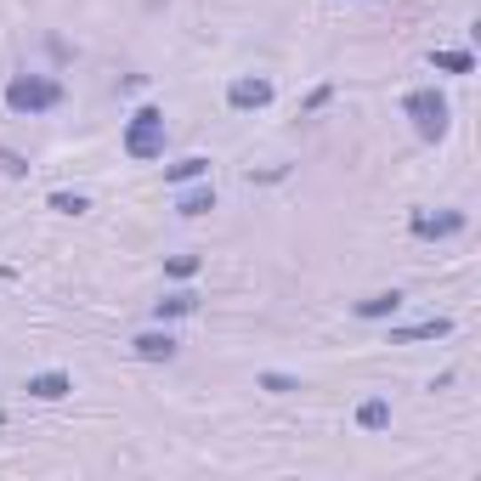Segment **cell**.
<instances>
[{
    "label": "cell",
    "mask_w": 481,
    "mask_h": 481,
    "mask_svg": "<svg viewBox=\"0 0 481 481\" xmlns=\"http://www.w3.org/2000/svg\"><path fill=\"white\" fill-rule=\"evenodd\" d=\"M408 232H413V238H459V232H464V210H442V215L419 210L408 221Z\"/></svg>",
    "instance_id": "5b68a950"
},
{
    "label": "cell",
    "mask_w": 481,
    "mask_h": 481,
    "mask_svg": "<svg viewBox=\"0 0 481 481\" xmlns=\"http://www.w3.org/2000/svg\"><path fill=\"white\" fill-rule=\"evenodd\" d=\"M430 68L437 74H476V57L470 52H430Z\"/></svg>",
    "instance_id": "5bb4252c"
},
{
    "label": "cell",
    "mask_w": 481,
    "mask_h": 481,
    "mask_svg": "<svg viewBox=\"0 0 481 481\" xmlns=\"http://www.w3.org/2000/svg\"><path fill=\"white\" fill-rule=\"evenodd\" d=\"M176 210L188 215H210L215 210V188H210V176H198V181H181V193H176Z\"/></svg>",
    "instance_id": "ba28073f"
},
{
    "label": "cell",
    "mask_w": 481,
    "mask_h": 481,
    "mask_svg": "<svg viewBox=\"0 0 481 481\" xmlns=\"http://www.w3.org/2000/svg\"><path fill=\"white\" fill-rule=\"evenodd\" d=\"M447 334H453V317H425V323L391 329V346H419V340H447Z\"/></svg>",
    "instance_id": "8992f818"
},
{
    "label": "cell",
    "mask_w": 481,
    "mask_h": 481,
    "mask_svg": "<svg viewBox=\"0 0 481 481\" xmlns=\"http://www.w3.org/2000/svg\"><path fill=\"white\" fill-rule=\"evenodd\" d=\"M198 176H210V159H176V164H164V181L170 188H181V181H198Z\"/></svg>",
    "instance_id": "4fadbf2b"
},
{
    "label": "cell",
    "mask_w": 481,
    "mask_h": 481,
    "mask_svg": "<svg viewBox=\"0 0 481 481\" xmlns=\"http://www.w3.org/2000/svg\"><path fill=\"white\" fill-rule=\"evenodd\" d=\"M125 153L131 159H164V108H136L131 114V125H125Z\"/></svg>",
    "instance_id": "3957f363"
},
{
    "label": "cell",
    "mask_w": 481,
    "mask_h": 481,
    "mask_svg": "<svg viewBox=\"0 0 481 481\" xmlns=\"http://www.w3.org/2000/svg\"><path fill=\"white\" fill-rule=\"evenodd\" d=\"M363 323H380V317H397L402 312V289H380V294H368V301H357L351 306Z\"/></svg>",
    "instance_id": "30bf717a"
},
{
    "label": "cell",
    "mask_w": 481,
    "mask_h": 481,
    "mask_svg": "<svg viewBox=\"0 0 481 481\" xmlns=\"http://www.w3.org/2000/svg\"><path fill=\"white\" fill-rule=\"evenodd\" d=\"M0 170H6V176H28V159L18 148H0Z\"/></svg>",
    "instance_id": "ac0fdd59"
},
{
    "label": "cell",
    "mask_w": 481,
    "mask_h": 481,
    "mask_svg": "<svg viewBox=\"0 0 481 481\" xmlns=\"http://www.w3.org/2000/svg\"><path fill=\"white\" fill-rule=\"evenodd\" d=\"M164 272H170V277H181V284H188V277L198 272V255H170V261H164Z\"/></svg>",
    "instance_id": "e0dca14e"
},
{
    "label": "cell",
    "mask_w": 481,
    "mask_h": 481,
    "mask_svg": "<svg viewBox=\"0 0 481 481\" xmlns=\"http://www.w3.org/2000/svg\"><path fill=\"white\" fill-rule=\"evenodd\" d=\"M153 312H159V323H164V317H193V312H198V294H193V289H176V294H164Z\"/></svg>",
    "instance_id": "7c38bea8"
},
{
    "label": "cell",
    "mask_w": 481,
    "mask_h": 481,
    "mask_svg": "<svg viewBox=\"0 0 481 481\" xmlns=\"http://www.w3.org/2000/svg\"><path fill=\"white\" fill-rule=\"evenodd\" d=\"M402 114L413 119V136H419V142H442L447 125H453V108H447V97H442L437 85L408 91V97H402Z\"/></svg>",
    "instance_id": "7a4b0ae2"
},
{
    "label": "cell",
    "mask_w": 481,
    "mask_h": 481,
    "mask_svg": "<svg viewBox=\"0 0 481 481\" xmlns=\"http://www.w3.org/2000/svg\"><path fill=\"white\" fill-rule=\"evenodd\" d=\"M57 102H63V80H52V74H12V80H6V108L18 119L52 114Z\"/></svg>",
    "instance_id": "6da1fadb"
},
{
    "label": "cell",
    "mask_w": 481,
    "mask_h": 481,
    "mask_svg": "<svg viewBox=\"0 0 481 481\" xmlns=\"http://www.w3.org/2000/svg\"><path fill=\"white\" fill-rule=\"evenodd\" d=\"M0 425H6V408H0Z\"/></svg>",
    "instance_id": "ffe728a7"
},
{
    "label": "cell",
    "mask_w": 481,
    "mask_h": 481,
    "mask_svg": "<svg viewBox=\"0 0 481 481\" xmlns=\"http://www.w3.org/2000/svg\"><path fill=\"white\" fill-rule=\"evenodd\" d=\"M131 351L142 357V363H170V357H176V334L170 329H142L131 340Z\"/></svg>",
    "instance_id": "52a82bcc"
},
{
    "label": "cell",
    "mask_w": 481,
    "mask_h": 481,
    "mask_svg": "<svg viewBox=\"0 0 481 481\" xmlns=\"http://www.w3.org/2000/svg\"><path fill=\"white\" fill-rule=\"evenodd\" d=\"M45 204H52L57 215H85V210H91V198H85V193H68V188H57L52 198H45Z\"/></svg>",
    "instance_id": "9a60e30c"
},
{
    "label": "cell",
    "mask_w": 481,
    "mask_h": 481,
    "mask_svg": "<svg viewBox=\"0 0 481 481\" xmlns=\"http://www.w3.org/2000/svg\"><path fill=\"white\" fill-rule=\"evenodd\" d=\"M334 102V85H317L312 97H306V114H317V108H329Z\"/></svg>",
    "instance_id": "d6986e66"
},
{
    "label": "cell",
    "mask_w": 481,
    "mask_h": 481,
    "mask_svg": "<svg viewBox=\"0 0 481 481\" xmlns=\"http://www.w3.org/2000/svg\"><path fill=\"white\" fill-rule=\"evenodd\" d=\"M261 391H272V397H289V391H301V380H294V374H261Z\"/></svg>",
    "instance_id": "2e32d148"
},
{
    "label": "cell",
    "mask_w": 481,
    "mask_h": 481,
    "mask_svg": "<svg viewBox=\"0 0 481 481\" xmlns=\"http://www.w3.org/2000/svg\"><path fill=\"white\" fill-rule=\"evenodd\" d=\"M272 97H277V91H272L267 74H238V80L227 85V108H232V114H261Z\"/></svg>",
    "instance_id": "277c9868"
},
{
    "label": "cell",
    "mask_w": 481,
    "mask_h": 481,
    "mask_svg": "<svg viewBox=\"0 0 481 481\" xmlns=\"http://www.w3.org/2000/svg\"><path fill=\"white\" fill-rule=\"evenodd\" d=\"M357 425H363V430H391V402H385V397L357 402Z\"/></svg>",
    "instance_id": "8fae6325"
},
{
    "label": "cell",
    "mask_w": 481,
    "mask_h": 481,
    "mask_svg": "<svg viewBox=\"0 0 481 481\" xmlns=\"http://www.w3.org/2000/svg\"><path fill=\"white\" fill-rule=\"evenodd\" d=\"M74 391V380L63 374V368H45V374H28V397L35 402H63Z\"/></svg>",
    "instance_id": "9c48e42d"
}]
</instances>
